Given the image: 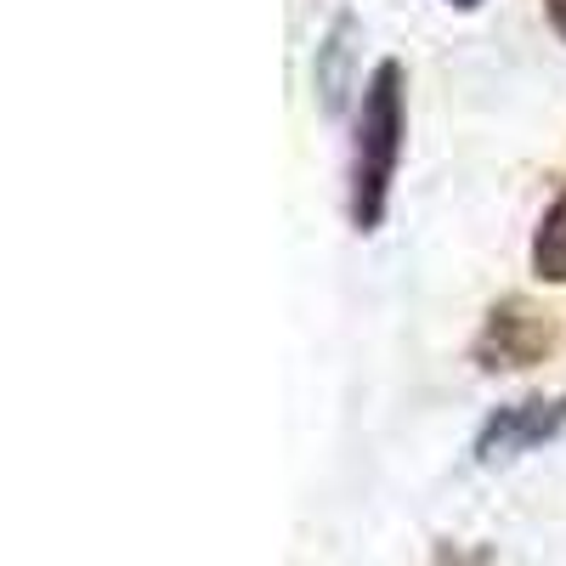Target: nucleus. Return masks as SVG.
I'll list each match as a JSON object with an SVG mask.
<instances>
[{
  "instance_id": "obj_3",
  "label": "nucleus",
  "mask_w": 566,
  "mask_h": 566,
  "mask_svg": "<svg viewBox=\"0 0 566 566\" xmlns=\"http://www.w3.org/2000/svg\"><path fill=\"white\" fill-rule=\"evenodd\" d=\"M566 431V391L560 397H522V402H504L482 419L476 431V464H510L544 442H555Z\"/></svg>"
},
{
  "instance_id": "obj_2",
  "label": "nucleus",
  "mask_w": 566,
  "mask_h": 566,
  "mask_svg": "<svg viewBox=\"0 0 566 566\" xmlns=\"http://www.w3.org/2000/svg\"><path fill=\"white\" fill-rule=\"evenodd\" d=\"M555 352V323L544 306H533L527 295H504L488 323H482V335H476V363L488 374L499 368H533Z\"/></svg>"
},
{
  "instance_id": "obj_4",
  "label": "nucleus",
  "mask_w": 566,
  "mask_h": 566,
  "mask_svg": "<svg viewBox=\"0 0 566 566\" xmlns=\"http://www.w3.org/2000/svg\"><path fill=\"white\" fill-rule=\"evenodd\" d=\"M533 272L544 283H566V181L560 193L549 199V210L538 216V232H533Z\"/></svg>"
},
{
  "instance_id": "obj_5",
  "label": "nucleus",
  "mask_w": 566,
  "mask_h": 566,
  "mask_svg": "<svg viewBox=\"0 0 566 566\" xmlns=\"http://www.w3.org/2000/svg\"><path fill=\"white\" fill-rule=\"evenodd\" d=\"M544 12H549V29L566 40V0H544Z\"/></svg>"
},
{
  "instance_id": "obj_6",
  "label": "nucleus",
  "mask_w": 566,
  "mask_h": 566,
  "mask_svg": "<svg viewBox=\"0 0 566 566\" xmlns=\"http://www.w3.org/2000/svg\"><path fill=\"white\" fill-rule=\"evenodd\" d=\"M448 7H459V12H476V7H482V0H448Z\"/></svg>"
},
{
  "instance_id": "obj_1",
  "label": "nucleus",
  "mask_w": 566,
  "mask_h": 566,
  "mask_svg": "<svg viewBox=\"0 0 566 566\" xmlns=\"http://www.w3.org/2000/svg\"><path fill=\"white\" fill-rule=\"evenodd\" d=\"M402 136H408V74H402L397 57H386L363 80L357 136H352L346 216H352L357 232H380V221H386L391 181H397V165H402Z\"/></svg>"
}]
</instances>
